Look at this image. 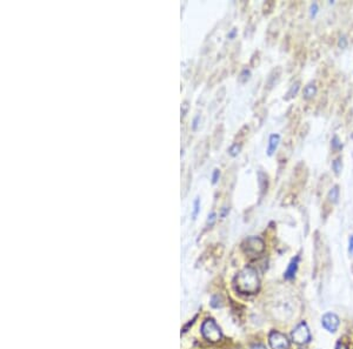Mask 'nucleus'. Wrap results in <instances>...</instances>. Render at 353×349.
Returning <instances> with one entry per match:
<instances>
[{
	"mask_svg": "<svg viewBox=\"0 0 353 349\" xmlns=\"http://www.w3.org/2000/svg\"><path fill=\"white\" fill-rule=\"evenodd\" d=\"M235 289L241 294H255L260 287L258 274L251 267H246L235 277Z\"/></svg>",
	"mask_w": 353,
	"mask_h": 349,
	"instance_id": "nucleus-1",
	"label": "nucleus"
},
{
	"mask_svg": "<svg viewBox=\"0 0 353 349\" xmlns=\"http://www.w3.org/2000/svg\"><path fill=\"white\" fill-rule=\"evenodd\" d=\"M244 253L251 257H257L265 251V242L259 236H250L241 245Z\"/></svg>",
	"mask_w": 353,
	"mask_h": 349,
	"instance_id": "nucleus-2",
	"label": "nucleus"
},
{
	"mask_svg": "<svg viewBox=\"0 0 353 349\" xmlns=\"http://www.w3.org/2000/svg\"><path fill=\"white\" fill-rule=\"evenodd\" d=\"M202 334L204 335L205 339L208 340L210 342L220 341L223 336L219 326L212 319L205 320L204 324L202 326Z\"/></svg>",
	"mask_w": 353,
	"mask_h": 349,
	"instance_id": "nucleus-3",
	"label": "nucleus"
},
{
	"mask_svg": "<svg viewBox=\"0 0 353 349\" xmlns=\"http://www.w3.org/2000/svg\"><path fill=\"white\" fill-rule=\"evenodd\" d=\"M292 340L297 345H306L307 342H310L311 333L307 325L302 322V324L297 326L292 331Z\"/></svg>",
	"mask_w": 353,
	"mask_h": 349,
	"instance_id": "nucleus-4",
	"label": "nucleus"
},
{
	"mask_svg": "<svg viewBox=\"0 0 353 349\" xmlns=\"http://www.w3.org/2000/svg\"><path fill=\"white\" fill-rule=\"evenodd\" d=\"M269 341L272 349H290V341L284 334L279 331H272L270 334Z\"/></svg>",
	"mask_w": 353,
	"mask_h": 349,
	"instance_id": "nucleus-5",
	"label": "nucleus"
},
{
	"mask_svg": "<svg viewBox=\"0 0 353 349\" xmlns=\"http://www.w3.org/2000/svg\"><path fill=\"white\" fill-rule=\"evenodd\" d=\"M322 325L329 333H334L339 327V318L333 313H326L322 319Z\"/></svg>",
	"mask_w": 353,
	"mask_h": 349,
	"instance_id": "nucleus-6",
	"label": "nucleus"
},
{
	"mask_svg": "<svg viewBox=\"0 0 353 349\" xmlns=\"http://www.w3.org/2000/svg\"><path fill=\"white\" fill-rule=\"evenodd\" d=\"M299 260H300V257L296 256L291 260L290 263H288L286 272H285V274H284V278L286 279V280H292V279L296 277L297 269H298V265H299Z\"/></svg>",
	"mask_w": 353,
	"mask_h": 349,
	"instance_id": "nucleus-7",
	"label": "nucleus"
},
{
	"mask_svg": "<svg viewBox=\"0 0 353 349\" xmlns=\"http://www.w3.org/2000/svg\"><path fill=\"white\" fill-rule=\"evenodd\" d=\"M279 142H280V136L279 134H271L269 139V147H267V155L272 157L275 154L276 149L278 148Z\"/></svg>",
	"mask_w": 353,
	"mask_h": 349,
	"instance_id": "nucleus-8",
	"label": "nucleus"
},
{
	"mask_svg": "<svg viewBox=\"0 0 353 349\" xmlns=\"http://www.w3.org/2000/svg\"><path fill=\"white\" fill-rule=\"evenodd\" d=\"M318 89L314 83H310L308 85H306V87L304 89V99L305 100H310V99L313 98L314 95L317 94Z\"/></svg>",
	"mask_w": 353,
	"mask_h": 349,
	"instance_id": "nucleus-9",
	"label": "nucleus"
},
{
	"mask_svg": "<svg viewBox=\"0 0 353 349\" xmlns=\"http://www.w3.org/2000/svg\"><path fill=\"white\" fill-rule=\"evenodd\" d=\"M339 195H340V189L338 185H334L331 189H329L328 194V199L331 204H337L339 201Z\"/></svg>",
	"mask_w": 353,
	"mask_h": 349,
	"instance_id": "nucleus-10",
	"label": "nucleus"
},
{
	"mask_svg": "<svg viewBox=\"0 0 353 349\" xmlns=\"http://www.w3.org/2000/svg\"><path fill=\"white\" fill-rule=\"evenodd\" d=\"M258 183H259V187H260L261 190V194H264L265 192L267 190V187H269V180H267V175L264 174L263 172H259L258 173Z\"/></svg>",
	"mask_w": 353,
	"mask_h": 349,
	"instance_id": "nucleus-11",
	"label": "nucleus"
},
{
	"mask_svg": "<svg viewBox=\"0 0 353 349\" xmlns=\"http://www.w3.org/2000/svg\"><path fill=\"white\" fill-rule=\"evenodd\" d=\"M300 90V83H294L292 86H291V89L288 90V92L286 93V96H285V100H290V99H292L293 96H296L297 94H298Z\"/></svg>",
	"mask_w": 353,
	"mask_h": 349,
	"instance_id": "nucleus-12",
	"label": "nucleus"
},
{
	"mask_svg": "<svg viewBox=\"0 0 353 349\" xmlns=\"http://www.w3.org/2000/svg\"><path fill=\"white\" fill-rule=\"evenodd\" d=\"M332 169H333L335 175H339L341 173V169H343V163H341V159L338 158V159H334L332 161Z\"/></svg>",
	"mask_w": 353,
	"mask_h": 349,
	"instance_id": "nucleus-13",
	"label": "nucleus"
},
{
	"mask_svg": "<svg viewBox=\"0 0 353 349\" xmlns=\"http://www.w3.org/2000/svg\"><path fill=\"white\" fill-rule=\"evenodd\" d=\"M331 147H332V149H334V151H340V149H343V143H341V140L339 139V137L334 136L333 138H332Z\"/></svg>",
	"mask_w": 353,
	"mask_h": 349,
	"instance_id": "nucleus-14",
	"label": "nucleus"
},
{
	"mask_svg": "<svg viewBox=\"0 0 353 349\" xmlns=\"http://www.w3.org/2000/svg\"><path fill=\"white\" fill-rule=\"evenodd\" d=\"M240 149H241L240 143H233V145H232L231 147H229L228 153H229V155H231V157L234 158V157H237L238 154H239Z\"/></svg>",
	"mask_w": 353,
	"mask_h": 349,
	"instance_id": "nucleus-15",
	"label": "nucleus"
},
{
	"mask_svg": "<svg viewBox=\"0 0 353 349\" xmlns=\"http://www.w3.org/2000/svg\"><path fill=\"white\" fill-rule=\"evenodd\" d=\"M199 210H200V198L199 196H197L196 200H194V204H193V214H192L193 219L197 218V215L199 214Z\"/></svg>",
	"mask_w": 353,
	"mask_h": 349,
	"instance_id": "nucleus-16",
	"label": "nucleus"
},
{
	"mask_svg": "<svg viewBox=\"0 0 353 349\" xmlns=\"http://www.w3.org/2000/svg\"><path fill=\"white\" fill-rule=\"evenodd\" d=\"M250 75H251V72H250V70H243V72L240 73V78H239V81L240 83H246L247 80L250 79Z\"/></svg>",
	"mask_w": 353,
	"mask_h": 349,
	"instance_id": "nucleus-17",
	"label": "nucleus"
},
{
	"mask_svg": "<svg viewBox=\"0 0 353 349\" xmlns=\"http://www.w3.org/2000/svg\"><path fill=\"white\" fill-rule=\"evenodd\" d=\"M347 45H349V40H347V38L345 36H341L339 38V40H338V47L344 49L347 47Z\"/></svg>",
	"mask_w": 353,
	"mask_h": 349,
	"instance_id": "nucleus-18",
	"label": "nucleus"
},
{
	"mask_svg": "<svg viewBox=\"0 0 353 349\" xmlns=\"http://www.w3.org/2000/svg\"><path fill=\"white\" fill-rule=\"evenodd\" d=\"M318 11H319V7H318L317 2H313V4L310 6V17L311 18H316Z\"/></svg>",
	"mask_w": 353,
	"mask_h": 349,
	"instance_id": "nucleus-19",
	"label": "nucleus"
},
{
	"mask_svg": "<svg viewBox=\"0 0 353 349\" xmlns=\"http://www.w3.org/2000/svg\"><path fill=\"white\" fill-rule=\"evenodd\" d=\"M220 178V171L218 168H216L213 171V174H212V184L216 185L218 183V180H219Z\"/></svg>",
	"mask_w": 353,
	"mask_h": 349,
	"instance_id": "nucleus-20",
	"label": "nucleus"
},
{
	"mask_svg": "<svg viewBox=\"0 0 353 349\" xmlns=\"http://www.w3.org/2000/svg\"><path fill=\"white\" fill-rule=\"evenodd\" d=\"M216 220H217V214L214 213V212H212V213L210 214V215H208L207 226H210V227H211V226H213L214 222H216Z\"/></svg>",
	"mask_w": 353,
	"mask_h": 349,
	"instance_id": "nucleus-21",
	"label": "nucleus"
},
{
	"mask_svg": "<svg viewBox=\"0 0 353 349\" xmlns=\"http://www.w3.org/2000/svg\"><path fill=\"white\" fill-rule=\"evenodd\" d=\"M199 119H200V116H197L196 118L193 119V124H192V130L196 131L197 128H198V122H199Z\"/></svg>",
	"mask_w": 353,
	"mask_h": 349,
	"instance_id": "nucleus-22",
	"label": "nucleus"
},
{
	"mask_svg": "<svg viewBox=\"0 0 353 349\" xmlns=\"http://www.w3.org/2000/svg\"><path fill=\"white\" fill-rule=\"evenodd\" d=\"M349 253L350 254H353V235L350 236L349 239Z\"/></svg>",
	"mask_w": 353,
	"mask_h": 349,
	"instance_id": "nucleus-23",
	"label": "nucleus"
},
{
	"mask_svg": "<svg viewBox=\"0 0 353 349\" xmlns=\"http://www.w3.org/2000/svg\"><path fill=\"white\" fill-rule=\"evenodd\" d=\"M237 36V28H232L231 31H229V33L227 34V38L228 39H234V37Z\"/></svg>",
	"mask_w": 353,
	"mask_h": 349,
	"instance_id": "nucleus-24",
	"label": "nucleus"
},
{
	"mask_svg": "<svg viewBox=\"0 0 353 349\" xmlns=\"http://www.w3.org/2000/svg\"><path fill=\"white\" fill-rule=\"evenodd\" d=\"M228 212H229V208L224 207L222 209V212H220V216H222V218H225V216L228 214Z\"/></svg>",
	"mask_w": 353,
	"mask_h": 349,
	"instance_id": "nucleus-25",
	"label": "nucleus"
},
{
	"mask_svg": "<svg viewBox=\"0 0 353 349\" xmlns=\"http://www.w3.org/2000/svg\"><path fill=\"white\" fill-rule=\"evenodd\" d=\"M335 349H347V348H346V346L344 345V343L339 342V343H337V346H335Z\"/></svg>",
	"mask_w": 353,
	"mask_h": 349,
	"instance_id": "nucleus-26",
	"label": "nucleus"
},
{
	"mask_svg": "<svg viewBox=\"0 0 353 349\" xmlns=\"http://www.w3.org/2000/svg\"><path fill=\"white\" fill-rule=\"evenodd\" d=\"M182 107H184V108H182L181 113H182V116H185V113H186V111H187V104H186V102H185V104L182 105Z\"/></svg>",
	"mask_w": 353,
	"mask_h": 349,
	"instance_id": "nucleus-27",
	"label": "nucleus"
},
{
	"mask_svg": "<svg viewBox=\"0 0 353 349\" xmlns=\"http://www.w3.org/2000/svg\"><path fill=\"white\" fill-rule=\"evenodd\" d=\"M252 349H266V348H265L264 346H261V345H257V346H253Z\"/></svg>",
	"mask_w": 353,
	"mask_h": 349,
	"instance_id": "nucleus-28",
	"label": "nucleus"
},
{
	"mask_svg": "<svg viewBox=\"0 0 353 349\" xmlns=\"http://www.w3.org/2000/svg\"><path fill=\"white\" fill-rule=\"evenodd\" d=\"M351 139H352V140H353V133H352V134H351Z\"/></svg>",
	"mask_w": 353,
	"mask_h": 349,
	"instance_id": "nucleus-29",
	"label": "nucleus"
}]
</instances>
